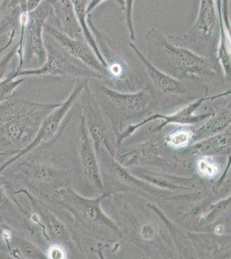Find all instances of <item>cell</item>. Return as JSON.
Segmentation results:
<instances>
[{
	"label": "cell",
	"mask_w": 231,
	"mask_h": 259,
	"mask_svg": "<svg viewBox=\"0 0 231 259\" xmlns=\"http://www.w3.org/2000/svg\"><path fill=\"white\" fill-rule=\"evenodd\" d=\"M145 40L147 59L177 80H211L217 75L215 59L174 44L156 28L148 31Z\"/></svg>",
	"instance_id": "cell-1"
},
{
	"label": "cell",
	"mask_w": 231,
	"mask_h": 259,
	"mask_svg": "<svg viewBox=\"0 0 231 259\" xmlns=\"http://www.w3.org/2000/svg\"><path fill=\"white\" fill-rule=\"evenodd\" d=\"M60 104L8 99L0 103V150L17 154L32 141L44 118Z\"/></svg>",
	"instance_id": "cell-2"
},
{
	"label": "cell",
	"mask_w": 231,
	"mask_h": 259,
	"mask_svg": "<svg viewBox=\"0 0 231 259\" xmlns=\"http://www.w3.org/2000/svg\"><path fill=\"white\" fill-rule=\"evenodd\" d=\"M13 163L15 167L12 168L10 166L4 171H8L12 179L38 194L52 195L67 185L66 181L69 173L60 160L53 157L43 160L31 157L30 159L22 162L16 161Z\"/></svg>",
	"instance_id": "cell-3"
},
{
	"label": "cell",
	"mask_w": 231,
	"mask_h": 259,
	"mask_svg": "<svg viewBox=\"0 0 231 259\" xmlns=\"http://www.w3.org/2000/svg\"><path fill=\"white\" fill-rule=\"evenodd\" d=\"M219 36V21L216 0H200L196 20L183 36L168 35L174 44L201 56L216 58Z\"/></svg>",
	"instance_id": "cell-4"
},
{
	"label": "cell",
	"mask_w": 231,
	"mask_h": 259,
	"mask_svg": "<svg viewBox=\"0 0 231 259\" xmlns=\"http://www.w3.org/2000/svg\"><path fill=\"white\" fill-rule=\"evenodd\" d=\"M44 45L46 49V60L43 64L39 68H24L20 71H17L15 68L16 76L83 77L85 79H102L100 74L71 56L46 32H44Z\"/></svg>",
	"instance_id": "cell-5"
},
{
	"label": "cell",
	"mask_w": 231,
	"mask_h": 259,
	"mask_svg": "<svg viewBox=\"0 0 231 259\" xmlns=\"http://www.w3.org/2000/svg\"><path fill=\"white\" fill-rule=\"evenodd\" d=\"M88 84V79L79 81L75 88L73 89V92L67 98L64 102L60 103L56 108L50 112L41 123V126L39 128L38 132L35 136L32 141L27 145L26 147L21 150L19 152L12 156V158L7 160L1 167H0V175L3 173L6 168H8L10 165L16 162L17 160L20 159L21 157L26 156L28 154L31 153L33 150L41 146V145H45L49 146L51 145L58 137V133H62L64 126L62 123L65 118L67 117L69 110L73 107V104L75 103L77 99L80 96L83 89H85V85Z\"/></svg>",
	"instance_id": "cell-6"
},
{
	"label": "cell",
	"mask_w": 231,
	"mask_h": 259,
	"mask_svg": "<svg viewBox=\"0 0 231 259\" xmlns=\"http://www.w3.org/2000/svg\"><path fill=\"white\" fill-rule=\"evenodd\" d=\"M106 196L108 194L103 193L100 197L86 199L66 185L55 192L51 195V199L86 224L106 227L112 232L119 233L117 225L105 214L100 207L101 200Z\"/></svg>",
	"instance_id": "cell-7"
},
{
	"label": "cell",
	"mask_w": 231,
	"mask_h": 259,
	"mask_svg": "<svg viewBox=\"0 0 231 259\" xmlns=\"http://www.w3.org/2000/svg\"><path fill=\"white\" fill-rule=\"evenodd\" d=\"M53 16L52 7L48 0L28 12V21L24 28L22 41L23 69L30 62H35L36 68L41 67L46 60V49L44 45V26Z\"/></svg>",
	"instance_id": "cell-8"
},
{
	"label": "cell",
	"mask_w": 231,
	"mask_h": 259,
	"mask_svg": "<svg viewBox=\"0 0 231 259\" xmlns=\"http://www.w3.org/2000/svg\"><path fill=\"white\" fill-rule=\"evenodd\" d=\"M88 24L91 29L94 40L105 61L106 78L120 85H130L136 79L135 71L125 58L113 50L109 44L108 39L94 24L91 16L88 18Z\"/></svg>",
	"instance_id": "cell-9"
},
{
	"label": "cell",
	"mask_w": 231,
	"mask_h": 259,
	"mask_svg": "<svg viewBox=\"0 0 231 259\" xmlns=\"http://www.w3.org/2000/svg\"><path fill=\"white\" fill-rule=\"evenodd\" d=\"M14 194H24L29 200L34 210V213L29 216V221H32L33 223L42 230L44 238L48 240L57 242L63 246L72 245L70 234L67 227L48 208L47 206H45L41 200L35 197L27 189H19L18 191H15Z\"/></svg>",
	"instance_id": "cell-10"
},
{
	"label": "cell",
	"mask_w": 231,
	"mask_h": 259,
	"mask_svg": "<svg viewBox=\"0 0 231 259\" xmlns=\"http://www.w3.org/2000/svg\"><path fill=\"white\" fill-rule=\"evenodd\" d=\"M228 95H230V91L224 92V93H222V94H219V95L210 96V97L200 98L199 100H197L196 101H194L193 103H191L190 105H188V106L184 107L183 109L172 115H167H167L166 116L159 114L154 115L152 117L147 118V119L143 121V122H141L138 124L132 125V126L129 127L128 129L125 130L124 132H123V133L117 139V146L120 145L123 139H126L129 135H131L132 133H134L135 130H137L139 127L143 126L144 124H148V123H150V122L155 120V119H161V120H163L161 125H159L155 130V132L158 131V130L162 129L163 127L167 126V125L170 124L186 125V124H195V123L199 122V121L205 120L206 118H210L212 114L211 113L195 114V112H196V110L199 108V106L203 105L205 101H208V100H215V99H217V98L223 97V96H227Z\"/></svg>",
	"instance_id": "cell-11"
},
{
	"label": "cell",
	"mask_w": 231,
	"mask_h": 259,
	"mask_svg": "<svg viewBox=\"0 0 231 259\" xmlns=\"http://www.w3.org/2000/svg\"><path fill=\"white\" fill-rule=\"evenodd\" d=\"M44 32L47 33L54 40H56L71 56L100 74L102 78L106 77V68L100 63L94 50L85 40L72 38L49 22L44 26Z\"/></svg>",
	"instance_id": "cell-12"
},
{
	"label": "cell",
	"mask_w": 231,
	"mask_h": 259,
	"mask_svg": "<svg viewBox=\"0 0 231 259\" xmlns=\"http://www.w3.org/2000/svg\"><path fill=\"white\" fill-rule=\"evenodd\" d=\"M78 149L82 169L85 177L99 191H104L100 167L85 117H81L78 133Z\"/></svg>",
	"instance_id": "cell-13"
},
{
	"label": "cell",
	"mask_w": 231,
	"mask_h": 259,
	"mask_svg": "<svg viewBox=\"0 0 231 259\" xmlns=\"http://www.w3.org/2000/svg\"><path fill=\"white\" fill-rule=\"evenodd\" d=\"M100 90L113 106L123 112L140 113L148 109L153 102V95L147 90L123 93L111 89L107 85H101Z\"/></svg>",
	"instance_id": "cell-14"
},
{
	"label": "cell",
	"mask_w": 231,
	"mask_h": 259,
	"mask_svg": "<svg viewBox=\"0 0 231 259\" xmlns=\"http://www.w3.org/2000/svg\"><path fill=\"white\" fill-rule=\"evenodd\" d=\"M130 47L138 56L142 63L144 64V68L146 71L148 77L150 78V81L155 85V89L161 92L164 95H184L187 93V88L182 80H177L173 77L164 73L163 71L160 70L156 68L155 65L147 59L146 56L144 55L140 49L131 41Z\"/></svg>",
	"instance_id": "cell-15"
},
{
	"label": "cell",
	"mask_w": 231,
	"mask_h": 259,
	"mask_svg": "<svg viewBox=\"0 0 231 259\" xmlns=\"http://www.w3.org/2000/svg\"><path fill=\"white\" fill-rule=\"evenodd\" d=\"M52 7V18L57 21V28L73 39L85 40L71 0H48ZM86 41V40H85Z\"/></svg>",
	"instance_id": "cell-16"
},
{
	"label": "cell",
	"mask_w": 231,
	"mask_h": 259,
	"mask_svg": "<svg viewBox=\"0 0 231 259\" xmlns=\"http://www.w3.org/2000/svg\"><path fill=\"white\" fill-rule=\"evenodd\" d=\"M228 136L222 133L201 139L191 145L190 151L201 156H211L224 152L228 148Z\"/></svg>",
	"instance_id": "cell-17"
},
{
	"label": "cell",
	"mask_w": 231,
	"mask_h": 259,
	"mask_svg": "<svg viewBox=\"0 0 231 259\" xmlns=\"http://www.w3.org/2000/svg\"><path fill=\"white\" fill-rule=\"evenodd\" d=\"M230 124V110H225L217 114L211 115L209 120L193 132V141L196 142L208 137L222 133Z\"/></svg>",
	"instance_id": "cell-18"
},
{
	"label": "cell",
	"mask_w": 231,
	"mask_h": 259,
	"mask_svg": "<svg viewBox=\"0 0 231 259\" xmlns=\"http://www.w3.org/2000/svg\"><path fill=\"white\" fill-rule=\"evenodd\" d=\"M71 1L73 3V9L75 12L77 20L79 22V26H80L82 31H83L84 37L87 41L88 45H90V47L94 50L100 63L105 67V61H104V58L100 54L99 48L97 46L96 41L94 40L91 29H90L89 24H88L89 15H88L87 12H86V6H87L89 0H71Z\"/></svg>",
	"instance_id": "cell-19"
},
{
	"label": "cell",
	"mask_w": 231,
	"mask_h": 259,
	"mask_svg": "<svg viewBox=\"0 0 231 259\" xmlns=\"http://www.w3.org/2000/svg\"><path fill=\"white\" fill-rule=\"evenodd\" d=\"M0 214L3 218H7L12 221H18V223L23 221V214L28 216L24 208L19 204L11 199L6 191V186L0 182Z\"/></svg>",
	"instance_id": "cell-20"
},
{
	"label": "cell",
	"mask_w": 231,
	"mask_h": 259,
	"mask_svg": "<svg viewBox=\"0 0 231 259\" xmlns=\"http://www.w3.org/2000/svg\"><path fill=\"white\" fill-rule=\"evenodd\" d=\"M24 78L16 76L15 69H12L11 73L7 74L3 80L0 81V103L11 98L18 87L23 84Z\"/></svg>",
	"instance_id": "cell-21"
},
{
	"label": "cell",
	"mask_w": 231,
	"mask_h": 259,
	"mask_svg": "<svg viewBox=\"0 0 231 259\" xmlns=\"http://www.w3.org/2000/svg\"><path fill=\"white\" fill-rule=\"evenodd\" d=\"M166 141L167 145L175 149L186 147L193 141V132L188 129L176 130L167 136Z\"/></svg>",
	"instance_id": "cell-22"
},
{
	"label": "cell",
	"mask_w": 231,
	"mask_h": 259,
	"mask_svg": "<svg viewBox=\"0 0 231 259\" xmlns=\"http://www.w3.org/2000/svg\"><path fill=\"white\" fill-rule=\"evenodd\" d=\"M197 170L202 177L213 178L219 173V165L211 159L210 156H202L197 161Z\"/></svg>",
	"instance_id": "cell-23"
},
{
	"label": "cell",
	"mask_w": 231,
	"mask_h": 259,
	"mask_svg": "<svg viewBox=\"0 0 231 259\" xmlns=\"http://www.w3.org/2000/svg\"><path fill=\"white\" fill-rule=\"evenodd\" d=\"M134 3H135V0H124V6L123 8L126 26L129 31V38L133 42L135 41V30L134 26V18H133Z\"/></svg>",
	"instance_id": "cell-24"
},
{
	"label": "cell",
	"mask_w": 231,
	"mask_h": 259,
	"mask_svg": "<svg viewBox=\"0 0 231 259\" xmlns=\"http://www.w3.org/2000/svg\"><path fill=\"white\" fill-rule=\"evenodd\" d=\"M18 47V41L16 45L14 42L9 48V50H7L6 53L4 54V56L0 58V81L6 76L7 72L9 70L10 65L12 64V59L17 56Z\"/></svg>",
	"instance_id": "cell-25"
},
{
	"label": "cell",
	"mask_w": 231,
	"mask_h": 259,
	"mask_svg": "<svg viewBox=\"0 0 231 259\" xmlns=\"http://www.w3.org/2000/svg\"><path fill=\"white\" fill-rule=\"evenodd\" d=\"M228 205H230V197L227 198L225 200L220 201L218 203L215 204L214 206H211L207 212H205L204 216L201 217V220L204 221H210L211 219L214 218L216 213H219L223 210L228 208Z\"/></svg>",
	"instance_id": "cell-26"
},
{
	"label": "cell",
	"mask_w": 231,
	"mask_h": 259,
	"mask_svg": "<svg viewBox=\"0 0 231 259\" xmlns=\"http://www.w3.org/2000/svg\"><path fill=\"white\" fill-rule=\"evenodd\" d=\"M46 257L52 259H63L67 258V253L64 248L62 247L61 244H52L48 249V253L46 254Z\"/></svg>",
	"instance_id": "cell-27"
},
{
	"label": "cell",
	"mask_w": 231,
	"mask_h": 259,
	"mask_svg": "<svg viewBox=\"0 0 231 259\" xmlns=\"http://www.w3.org/2000/svg\"><path fill=\"white\" fill-rule=\"evenodd\" d=\"M141 238L146 240V241H151L155 237V227L151 224H144L141 227L140 232Z\"/></svg>",
	"instance_id": "cell-28"
},
{
	"label": "cell",
	"mask_w": 231,
	"mask_h": 259,
	"mask_svg": "<svg viewBox=\"0 0 231 259\" xmlns=\"http://www.w3.org/2000/svg\"><path fill=\"white\" fill-rule=\"evenodd\" d=\"M18 32L17 31H12L9 35V40L6 42V45H3L2 47H0V58L4 56V54L6 53L7 50H9V48L12 46L15 42V38L18 36Z\"/></svg>",
	"instance_id": "cell-29"
},
{
	"label": "cell",
	"mask_w": 231,
	"mask_h": 259,
	"mask_svg": "<svg viewBox=\"0 0 231 259\" xmlns=\"http://www.w3.org/2000/svg\"><path fill=\"white\" fill-rule=\"evenodd\" d=\"M106 0H89L87 6H86V12H87L88 15H91V12H94V10L96 9L100 4H102Z\"/></svg>",
	"instance_id": "cell-30"
},
{
	"label": "cell",
	"mask_w": 231,
	"mask_h": 259,
	"mask_svg": "<svg viewBox=\"0 0 231 259\" xmlns=\"http://www.w3.org/2000/svg\"><path fill=\"white\" fill-rule=\"evenodd\" d=\"M45 0H27L26 11L28 12H31L35 10L36 7H38Z\"/></svg>",
	"instance_id": "cell-31"
},
{
	"label": "cell",
	"mask_w": 231,
	"mask_h": 259,
	"mask_svg": "<svg viewBox=\"0 0 231 259\" xmlns=\"http://www.w3.org/2000/svg\"><path fill=\"white\" fill-rule=\"evenodd\" d=\"M16 155L15 152L12 151H4V150H0V167L7 161V160L12 158V156Z\"/></svg>",
	"instance_id": "cell-32"
},
{
	"label": "cell",
	"mask_w": 231,
	"mask_h": 259,
	"mask_svg": "<svg viewBox=\"0 0 231 259\" xmlns=\"http://www.w3.org/2000/svg\"><path fill=\"white\" fill-rule=\"evenodd\" d=\"M6 227H8V225L6 224L5 219L3 218V216L0 214V233H1V231Z\"/></svg>",
	"instance_id": "cell-33"
},
{
	"label": "cell",
	"mask_w": 231,
	"mask_h": 259,
	"mask_svg": "<svg viewBox=\"0 0 231 259\" xmlns=\"http://www.w3.org/2000/svg\"><path fill=\"white\" fill-rule=\"evenodd\" d=\"M115 1H116V2L122 7V9H123V6H124V0H115Z\"/></svg>",
	"instance_id": "cell-34"
},
{
	"label": "cell",
	"mask_w": 231,
	"mask_h": 259,
	"mask_svg": "<svg viewBox=\"0 0 231 259\" xmlns=\"http://www.w3.org/2000/svg\"><path fill=\"white\" fill-rule=\"evenodd\" d=\"M10 257L9 254H4L0 252V258H8Z\"/></svg>",
	"instance_id": "cell-35"
},
{
	"label": "cell",
	"mask_w": 231,
	"mask_h": 259,
	"mask_svg": "<svg viewBox=\"0 0 231 259\" xmlns=\"http://www.w3.org/2000/svg\"><path fill=\"white\" fill-rule=\"evenodd\" d=\"M2 3H3V0H0V18H1V16H2V13H3V6H2Z\"/></svg>",
	"instance_id": "cell-36"
},
{
	"label": "cell",
	"mask_w": 231,
	"mask_h": 259,
	"mask_svg": "<svg viewBox=\"0 0 231 259\" xmlns=\"http://www.w3.org/2000/svg\"><path fill=\"white\" fill-rule=\"evenodd\" d=\"M9 2V0H3V3H2V6H3V10L5 8V6H6V4Z\"/></svg>",
	"instance_id": "cell-37"
}]
</instances>
